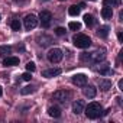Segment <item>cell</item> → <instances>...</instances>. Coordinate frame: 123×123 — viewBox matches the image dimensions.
I'll use <instances>...</instances> for the list:
<instances>
[{"mask_svg":"<svg viewBox=\"0 0 123 123\" xmlns=\"http://www.w3.org/2000/svg\"><path fill=\"white\" fill-rule=\"evenodd\" d=\"M106 58V54L104 51H93V52H83L80 59L83 61V62H91V64H98L100 61H103Z\"/></svg>","mask_w":123,"mask_h":123,"instance_id":"1","label":"cell"},{"mask_svg":"<svg viewBox=\"0 0 123 123\" xmlns=\"http://www.w3.org/2000/svg\"><path fill=\"white\" fill-rule=\"evenodd\" d=\"M101 110H103L101 109V104L97 103V101H93V103H90L86 107V116L88 119H97V117L101 116Z\"/></svg>","mask_w":123,"mask_h":123,"instance_id":"2","label":"cell"},{"mask_svg":"<svg viewBox=\"0 0 123 123\" xmlns=\"http://www.w3.org/2000/svg\"><path fill=\"white\" fill-rule=\"evenodd\" d=\"M73 42H74V45H75L77 48H81V49H86V48H88V46L91 45V39H90L87 35H84V33H77V35H74Z\"/></svg>","mask_w":123,"mask_h":123,"instance_id":"3","label":"cell"},{"mask_svg":"<svg viewBox=\"0 0 123 123\" xmlns=\"http://www.w3.org/2000/svg\"><path fill=\"white\" fill-rule=\"evenodd\" d=\"M54 100H56V101H59V103H68L70 100H71V97H73V93L71 91H68V90H58V91H55L54 93Z\"/></svg>","mask_w":123,"mask_h":123,"instance_id":"4","label":"cell"},{"mask_svg":"<svg viewBox=\"0 0 123 123\" xmlns=\"http://www.w3.org/2000/svg\"><path fill=\"white\" fill-rule=\"evenodd\" d=\"M62 56H64V54H62V51H61L59 48H52L48 52V59H49V62H52V64H58L59 61L62 59Z\"/></svg>","mask_w":123,"mask_h":123,"instance_id":"5","label":"cell"},{"mask_svg":"<svg viewBox=\"0 0 123 123\" xmlns=\"http://www.w3.org/2000/svg\"><path fill=\"white\" fill-rule=\"evenodd\" d=\"M39 19H41V23H42L43 28H49L52 15H51V12H48V10H42V12L39 13Z\"/></svg>","mask_w":123,"mask_h":123,"instance_id":"6","label":"cell"},{"mask_svg":"<svg viewBox=\"0 0 123 123\" xmlns=\"http://www.w3.org/2000/svg\"><path fill=\"white\" fill-rule=\"evenodd\" d=\"M36 25H38V19H36L35 15H28V16L25 18V28H26V31L35 29Z\"/></svg>","mask_w":123,"mask_h":123,"instance_id":"7","label":"cell"},{"mask_svg":"<svg viewBox=\"0 0 123 123\" xmlns=\"http://www.w3.org/2000/svg\"><path fill=\"white\" fill-rule=\"evenodd\" d=\"M73 84L77 87H84L87 84V77L84 74H75L73 75Z\"/></svg>","mask_w":123,"mask_h":123,"instance_id":"8","label":"cell"},{"mask_svg":"<svg viewBox=\"0 0 123 123\" xmlns=\"http://www.w3.org/2000/svg\"><path fill=\"white\" fill-rule=\"evenodd\" d=\"M59 74H61L59 68H49V70L42 71V77H45V78H52V77H56Z\"/></svg>","mask_w":123,"mask_h":123,"instance_id":"9","label":"cell"},{"mask_svg":"<svg viewBox=\"0 0 123 123\" xmlns=\"http://www.w3.org/2000/svg\"><path fill=\"white\" fill-rule=\"evenodd\" d=\"M83 93H84V96L86 97H88V98H94L96 97V94H97V90L93 87V86H84V88H83Z\"/></svg>","mask_w":123,"mask_h":123,"instance_id":"10","label":"cell"},{"mask_svg":"<svg viewBox=\"0 0 123 123\" xmlns=\"http://www.w3.org/2000/svg\"><path fill=\"white\" fill-rule=\"evenodd\" d=\"M19 64V58L18 56H5L3 59V65L5 67H15Z\"/></svg>","mask_w":123,"mask_h":123,"instance_id":"11","label":"cell"},{"mask_svg":"<svg viewBox=\"0 0 123 123\" xmlns=\"http://www.w3.org/2000/svg\"><path fill=\"white\" fill-rule=\"evenodd\" d=\"M73 111H74L75 114L83 113V111H84V101H81V100L74 101V103H73Z\"/></svg>","mask_w":123,"mask_h":123,"instance_id":"12","label":"cell"},{"mask_svg":"<svg viewBox=\"0 0 123 123\" xmlns=\"http://www.w3.org/2000/svg\"><path fill=\"white\" fill-rule=\"evenodd\" d=\"M98 88H100L101 91H109V90L111 88V81H110V80L101 78V80L98 81Z\"/></svg>","mask_w":123,"mask_h":123,"instance_id":"13","label":"cell"},{"mask_svg":"<svg viewBox=\"0 0 123 123\" xmlns=\"http://www.w3.org/2000/svg\"><path fill=\"white\" fill-rule=\"evenodd\" d=\"M109 31H110L109 26H100L98 31H97V36L101 38V39H106V38L109 36Z\"/></svg>","mask_w":123,"mask_h":123,"instance_id":"14","label":"cell"},{"mask_svg":"<svg viewBox=\"0 0 123 123\" xmlns=\"http://www.w3.org/2000/svg\"><path fill=\"white\" fill-rule=\"evenodd\" d=\"M48 114L51 116V117H59L61 116V109L58 107V106H51L49 109H48Z\"/></svg>","mask_w":123,"mask_h":123,"instance_id":"15","label":"cell"},{"mask_svg":"<svg viewBox=\"0 0 123 123\" xmlns=\"http://www.w3.org/2000/svg\"><path fill=\"white\" fill-rule=\"evenodd\" d=\"M101 16H103V19H111V16H113V10H111V7L104 6V7L101 9Z\"/></svg>","mask_w":123,"mask_h":123,"instance_id":"16","label":"cell"},{"mask_svg":"<svg viewBox=\"0 0 123 123\" xmlns=\"http://www.w3.org/2000/svg\"><path fill=\"white\" fill-rule=\"evenodd\" d=\"M38 41H39V42H38L39 45H42V46H48V45H51L52 38H49V36H45V35H43V36H39V38H38Z\"/></svg>","mask_w":123,"mask_h":123,"instance_id":"17","label":"cell"},{"mask_svg":"<svg viewBox=\"0 0 123 123\" xmlns=\"http://www.w3.org/2000/svg\"><path fill=\"white\" fill-rule=\"evenodd\" d=\"M84 22H86V25H87L88 28H91V26H94L96 19H94L93 15H84Z\"/></svg>","mask_w":123,"mask_h":123,"instance_id":"18","label":"cell"},{"mask_svg":"<svg viewBox=\"0 0 123 123\" xmlns=\"http://www.w3.org/2000/svg\"><path fill=\"white\" fill-rule=\"evenodd\" d=\"M12 52V48L7 46V45H3V46H0V56H9V54Z\"/></svg>","mask_w":123,"mask_h":123,"instance_id":"19","label":"cell"},{"mask_svg":"<svg viewBox=\"0 0 123 123\" xmlns=\"http://www.w3.org/2000/svg\"><path fill=\"white\" fill-rule=\"evenodd\" d=\"M80 12H81V7H80V6H71V7L68 9L70 16H78Z\"/></svg>","mask_w":123,"mask_h":123,"instance_id":"20","label":"cell"},{"mask_svg":"<svg viewBox=\"0 0 123 123\" xmlns=\"http://www.w3.org/2000/svg\"><path fill=\"white\" fill-rule=\"evenodd\" d=\"M96 71H98L100 74H109L110 73V68H109V64H101L98 68H96Z\"/></svg>","mask_w":123,"mask_h":123,"instance_id":"21","label":"cell"},{"mask_svg":"<svg viewBox=\"0 0 123 123\" xmlns=\"http://www.w3.org/2000/svg\"><path fill=\"white\" fill-rule=\"evenodd\" d=\"M122 0H104L103 5L107 6V7H113V6H119Z\"/></svg>","mask_w":123,"mask_h":123,"instance_id":"22","label":"cell"},{"mask_svg":"<svg viewBox=\"0 0 123 123\" xmlns=\"http://www.w3.org/2000/svg\"><path fill=\"white\" fill-rule=\"evenodd\" d=\"M20 22H19V19H13L12 22H10V28L13 29V31H20Z\"/></svg>","mask_w":123,"mask_h":123,"instance_id":"23","label":"cell"},{"mask_svg":"<svg viewBox=\"0 0 123 123\" xmlns=\"http://www.w3.org/2000/svg\"><path fill=\"white\" fill-rule=\"evenodd\" d=\"M33 91H35V87H33V86H26V87H23V88L20 90V93H22L23 96L31 94V93H33Z\"/></svg>","mask_w":123,"mask_h":123,"instance_id":"24","label":"cell"},{"mask_svg":"<svg viewBox=\"0 0 123 123\" xmlns=\"http://www.w3.org/2000/svg\"><path fill=\"white\" fill-rule=\"evenodd\" d=\"M68 28H70L71 31H80V29H81V23H80V22H70Z\"/></svg>","mask_w":123,"mask_h":123,"instance_id":"25","label":"cell"},{"mask_svg":"<svg viewBox=\"0 0 123 123\" xmlns=\"http://www.w3.org/2000/svg\"><path fill=\"white\" fill-rule=\"evenodd\" d=\"M26 70H28L29 73H33V71L36 70V67H35L33 62H28V64H26Z\"/></svg>","mask_w":123,"mask_h":123,"instance_id":"26","label":"cell"},{"mask_svg":"<svg viewBox=\"0 0 123 123\" xmlns=\"http://www.w3.org/2000/svg\"><path fill=\"white\" fill-rule=\"evenodd\" d=\"M55 33H56L58 36H64V35H65V29H64V28H56V29H55Z\"/></svg>","mask_w":123,"mask_h":123,"instance_id":"27","label":"cell"},{"mask_svg":"<svg viewBox=\"0 0 123 123\" xmlns=\"http://www.w3.org/2000/svg\"><path fill=\"white\" fill-rule=\"evenodd\" d=\"M31 78H32V75H31L29 71L25 73V74H22V80H25V81H31Z\"/></svg>","mask_w":123,"mask_h":123,"instance_id":"28","label":"cell"},{"mask_svg":"<svg viewBox=\"0 0 123 123\" xmlns=\"http://www.w3.org/2000/svg\"><path fill=\"white\" fill-rule=\"evenodd\" d=\"M13 2H15L16 5H25V3L28 2V0H13Z\"/></svg>","mask_w":123,"mask_h":123,"instance_id":"29","label":"cell"},{"mask_svg":"<svg viewBox=\"0 0 123 123\" xmlns=\"http://www.w3.org/2000/svg\"><path fill=\"white\" fill-rule=\"evenodd\" d=\"M117 38H119V41H120V42H123V33H122L120 31L117 32Z\"/></svg>","mask_w":123,"mask_h":123,"instance_id":"30","label":"cell"},{"mask_svg":"<svg viewBox=\"0 0 123 123\" xmlns=\"http://www.w3.org/2000/svg\"><path fill=\"white\" fill-rule=\"evenodd\" d=\"M119 87H120V90H123V80L119 81Z\"/></svg>","mask_w":123,"mask_h":123,"instance_id":"31","label":"cell"},{"mask_svg":"<svg viewBox=\"0 0 123 123\" xmlns=\"http://www.w3.org/2000/svg\"><path fill=\"white\" fill-rule=\"evenodd\" d=\"M23 49H25V46H23V45H20V46L18 45V51H23Z\"/></svg>","mask_w":123,"mask_h":123,"instance_id":"32","label":"cell"},{"mask_svg":"<svg viewBox=\"0 0 123 123\" xmlns=\"http://www.w3.org/2000/svg\"><path fill=\"white\" fill-rule=\"evenodd\" d=\"M2 93H3V91H2V87H0V96H2Z\"/></svg>","mask_w":123,"mask_h":123,"instance_id":"33","label":"cell"},{"mask_svg":"<svg viewBox=\"0 0 123 123\" xmlns=\"http://www.w3.org/2000/svg\"><path fill=\"white\" fill-rule=\"evenodd\" d=\"M90 2H96V0H90Z\"/></svg>","mask_w":123,"mask_h":123,"instance_id":"34","label":"cell"},{"mask_svg":"<svg viewBox=\"0 0 123 123\" xmlns=\"http://www.w3.org/2000/svg\"><path fill=\"white\" fill-rule=\"evenodd\" d=\"M59 2H64V0H59Z\"/></svg>","mask_w":123,"mask_h":123,"instance_id":"35","label":"cell"},{"mask_svg":"<svg viewBox=\"0 0 123 123\" xmlns=\"http://www.w3.org/2000/svg\"><path fill=\"white\" fill-rule=\"evenodd\" d=\"M0 19H2V16H0Z\"/></svg>","mask_w":123,"mask_h":123,"instance_id":"36","label":"cell"}]
</instances>
